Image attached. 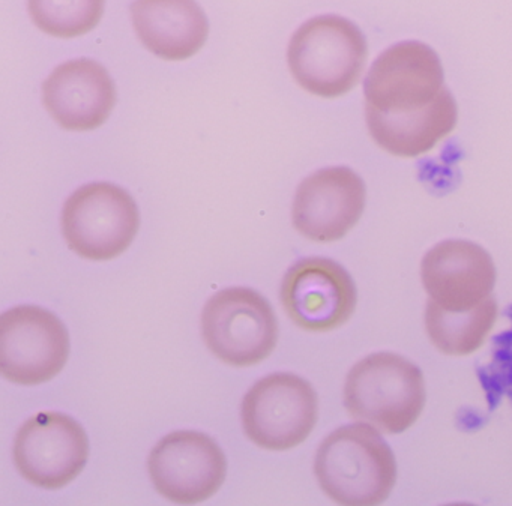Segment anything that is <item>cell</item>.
Returning a JSON list of instances; mask_svg holds the SVG:
<instances>
[{
    "label": "cell",
    "mask_w": 512,
    "mask_h": 506,
    "mask_svg": "<svg viewBox=\"0 0 512 506\" xmlns=\"http://www.w3.org/2000/svg\"><path fill=\"white\" fill-rule=\"evenodd\" d=\"M281 304L298 328L316 334L346 325L358 305V289L352 275L335 260L308 257L284 275Z\"/></svg>",
    "instance_id": "obj_9"
},
{
    "label": "cell",
    "mask_w": 512,
    "mask_h": 506,
    "mask_svg": "<svg viewBox=\"0 0 512 506\" xmlns=\"http://www.w3.org/2000/svg\"><path fill=\"white\" fill-rule=\"evenodd\" d=\"M131 19L143 46L164 61H187L208 40V19L196 0H136Z\"/></svg>",
    "instance_id": "obj_15"
},
{
    "label": "cell",
    "mask_w": 512,
    "mask_h": 506,
    "mask_svg": "<svg viewBox=\"0 0 512 506\" xmlns=\"http://www.w3.org/2000/svg\"><path fill=\"white\" fill-rule=\"evenodd\" d=\"M106 0H28L32 22L50 37L71 40L97 28Z\"/></svg>",
    "instance_id": "obj_18"
},
{
    "label": "cell",
    "mask_w": 512,
    "mask_h": 506,
    "mask_svg": "<svg viewBox=\"0 0 512 506\" xmlns=\"http://www.w3.org/2000/svg\"><path fill=\"white\" fill-rule=\"evenodd\" d=\"M155 490L181 505L205 502L226 479L227 461L214 439L199 431H173L160 440L148 460Z\"/></svg>",
    "instance_id": "obj_11"
},
{
    "label": "cell",
    "mask_w": 512,
    "mask_h": 506,
    "mask_svg": "<svg viewBox=\"0 0 512 506\" xmlns=\"http://www.w3.org/2000/svg\"><path fill=\"white\" fill-rule=\"evenodd\" d=\"M140 227L136 200L107 182L83 185L62 211V233L70 250L83 259L106 262L130 248Z\"/></svg>",
    "instance_id": "obj_4"
},
{
    "label": "cell",
    "mask_w": 512,
    "mask_h": 506,
    "mask_svg": "<svg viewBox=\"0 0 512 506\" xmlns=\"http://www.w3.org/2000/svg\"><path fill=\"white\" fill-rule=\"evenodd\" d=\"M202 337L209 352L224 364L251 367L274 352L277 317L260 293L247 287H230L206 302Z\"/></svg>",
    "instance_id": "obj_5"
},
{
    "label": "cell",
    "mask_w": 512,
    "mask_h": 506,
    "mask_svg": "<svg viewBox=\"0 0 512 506\" xmlns=\"http://www.w3.org/2000/svg\"><path fill=\"white\" fill-rule=\"evenodd\" d=\"M428 301L446 311H469L493 296L497 269L491 254L467 239H446L421 260Z\"/></svg>",
    "instance_id": "obj_13"
},
{
    "label": "cell",
    "mask_w": 512,
    "mask_h": 506,
    "mask_svg": "<svg viewBox=\"0 0 512 506\" xmlns=\"http://www.w3.org/2000/svg\"><path fill=\"white\" fill-rule=\"evenodd\" d=\"M314 475L323 493L338 505H382L397 484V458L380 431L355 422L320 443Z\"/></svg>",
    "instance_id": "obj_1"
},
{
    "label": "cell",
    "mask_w": 512,
    "mask_h": 506,
    "mask_svg": "<svg viewBox=\"0 0 512 506\" xmlns=\"http://www.w3.org/2000/svg\"><path fill=\"white\" fill-rule=\"evenodd\" d=\"M368 59V44L361 29L335 14L305 22L287 49L295 82L314 97L335 100L358 86Z\"/></svg>",
    "instance_id": "obj_3"
},
{
    "label": "cell",
    "mask_w": 512,
    "mask_h": 506,
    "mask_svg": "<svg viewBox=\"0 0 512 506\" xmlns=\"http://www.w3.org/2000/svg\"><path fill=\"white\" fill-rule=\"evenodd\" d=\"M365 206L364 179L350 167H326L299 184L293 200V227L308 241L332 244L358 226Z\"/></svg>",
    "instance_id": "obj_12"
},
{
    "label": "cell",
    "mask_w": 512,
    "mask_h": 506,
    "mask_svg": "<svg viewBox=\"0 0 512 506\" xmlns=\"http://www.w3.org/2000/svg\"><path fill=\"white\" fill-rule=\"evenodd\" d=\"M248 439L268 451H287L313 433L319 398L313 385L292 373H275L251 386L242 401Z\"/></svg>",
    "instance_id": "obj_6"
},
{
    "label": "cell",
    "mask_w": 512,
    "mask_h": 506,
    "mask_svg": "<svg viewBox=\"0 0 512 506\" xmlns=\"http://www.w3.org/2000/svg\"><path fill=\"white\" fill-rule=\"evenodd\" d=\"M343 403L355 422L386 436L409 431L427 404L421 368L406 356L376 352L359 359L346 376Z\"/></svg>",
    "instance_id": "obj_2"
},
{
    "label": "cell",
    "mask_w": 512,
    "mask_h": 506,
    "mask_svg": "<svg viewBox=\"0 0 512 506\" xmlns=\"http://www.w3.org/2000/svg\"><path fill=\"white\" fill-rule=\"evenodd\" d=\"M497 319L499 304L494 296L469 311H446L428 301L424 329L437 352L449 358H466L485 346Z\"/></svg>",
    "instance_id": "obj_17"
},
{
    "label": "cell",
    "mask_w": 512,
    "mask_h": 506,
    "mask_svg": "<svg viewBox=\"0 0 512 506\" xmlns=\"http://www.w3.org/2000/svg\"><path fill=\"white\" fill-rule=\"evenodd\" d=\"M43 103L64 130H97L115 107V82L98 62L74 59L59 65L47 77Z\"/></svg>",
    "instance_id": "obj_14"
},
{
    "label": "cell",
    "mask_w": 512,
    "mask_h": 506,
    "mask_svg": "<svg viewBox=\"0 0 512 506\" xmlns=\"http://www.w3.org/2000/svg\"><path fill=\"white\" fill-rule=\"evenodd\" d=\"M89 440L85 428L58 412L29 418L14 440V463L20 475L46 490H59L85 469Z\"/></svg>",
    "instance_id": "obj_10"
},
{
    "label": "cell",
    "mask_w": 512,
    "mask_h": 506,
    "mask_svg": "<svg viewBox=\"0 0 512 506\" xmlns=\"http://www.w3.org/2000/svg\"><path fill=\"white\" fill-rule=\"evenodd\" d=\"M70 335L52 311L22 305L0 317V373L16 385L49 382L64 370Z\"/></svg>",
    "instance_id": "obj_7"
},
{
    "label": "cell",
    "mask_w": 512,
    "mask_h": 506,
    "mask_svg": "<svg viewBox=\"0 0 512 506\" xmlns=\"http://www.w3.org/2000/svg\"><path fill=\"white\" fill-rule=\"evenodd\" d=\"M445 88L436 50L421 41H403L377 56L368 70L365 109L389 115L416 112L430 106Z\"/></svg>",
    "instance_id": "obj_8"
},
{
    "label": "cell",
    "mask_w": 512,
    "mask_h": 506,
    "mask_svg": "<svg viewBox=\"0 0 512 506\" xmlns=\"http://www.w3.org/2000/svg\"><path fill=\"white\" fill-rule=\"evenodd\" d=\"M365 121L377 148L392 157L413 160L430 154L454 133L458 106L445 88L425 109L397 115L365 109Z\"/></svg>",
    "instance_id": "obj_16"
}]
</instances>
